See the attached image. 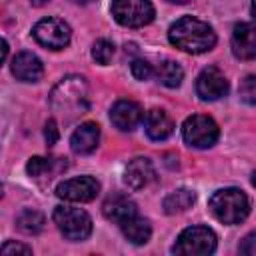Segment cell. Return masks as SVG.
I'll return each instance as SVG.
<instances>
[{
  "instance_id": "1",
  "label": "cell",
  "mask_w": 256,
  "mask_h": 256,
  "mask_svg": "<svg viewBox=\"0 0 256 256\" xmlns=\"http://www.w3.org/2000/svg\"><path fill=\"white\" fill-rule=\"evenodd\" d=\"M168 40L182 52L204 54L216 46V32L208 22H202L194 16H184L170 26Z\"/></svg>"
},
{
  "instance_id": "2",
  "label": "cell",
  "mask_w": 256,
  "mask_h": 256,
  "mask_svg": "<svg viewBox=\"0 0 256 256\" xmlns=\"http://www.w3.org/2000/svg\"><path fill=\"white\" fill-rule=\"evenodd\" d=\"M208 208L218 222L234 226L240 224L250 214V200L238 188H222L212 194Z\"/></svg>"
},
{
  "instance_id": "3",
  "label": "cell",
  "mask_w": 256,
  "mask_h": 256,
  "mask_svg": "<svg viewBox=\"0 0 256 256\" xmlns=\"http://www.w3.org/2000/svg\"><path fill=\"white\" fill-rule=\"evenodd\" d=\"M88 96V86L84 78L80 76H68L50 94V104L58 112H72V110H84L88 106L86 102Z\"/></svg>"
},
{
  "instance_id": "4",
  "label": "cell",
  "mask_w": 256,
  "mask_h": 256,
  "mask_svg": "<svg viewBox=\"0 0 256 256\" xmlns=\"http://www.w3.org/2000/svg\"><path fill=\"white\" fill-rule=\"evenodd\" d=\"M54 224L64 234V238L72 242H82L92 234V218L88 212L74 206H56L54 208Z\"/></svg>"
},
{
  "instance_id": "5",
  "label": "cell",
  "mask_w": 256,
  "mask_h": 256,
  "mask_svg": "<svg viewBox=\"0 0 256 256\" xmlns=\"http://www.w3.org/2000/svg\"><path fill=\"white\" fill-rule=\"evenodd\" d=\"M216 246H218V240L210 228L192 226L178 236L172 250L174 254H182V256H206V254H212Z\"/></svg>"
},
{
  "instance_id": "6",
  "label": "cell",
  "mask_w": 256,
  "mask_h": 256,
  "mask_svg": "<svg viewBox=\"0 0 256 256\" xmlns=\"http://www.w3.org/2000/svg\"><path fill=\"white\" fill-rule=\"evenodd\" d=\"M220 136V128L218 124L204 114H194L190 118H186L184 126H182V138L188 146L192 148H210L218 142Z\"/></svg>"
},
{
  "instance_id": "7",
  "label": "cell",
  "mask_w": 256,
  "mask_h": 256,
  "mask_svg": "<svg viewBox=\"0 0 256 256\" xmlns=\"http://www.w3.org/2000/svg\"><path fill=\"white\" fill-rule=\"evenodd\" d=\"M112 16L126 28H142L154 20V6L150 0H114Z\"/></svg>"
},
{
  "instance_id": "8",
  "label": "cell",
  "mask_w": 256,
  "mask_h": 256,
  "mask_svg": "<svg viewBox=\"0 0 256 256\" xmlns=\"http://www.w3.org/2000/svg\"><path fill=\"white\" fill-rule=\"evenodd\" d=\"M32 34H34L38 44H42L44 48H50V50L66 48L70 44V38H72L70 26L60 18H44V20H40L34 26Z\"/></svg>"
},
{
  "instance_id": "9",
  "label": "cell",
  "mask_w": 256,
  "mask_h": 256,
  "mask_svg": "<svg viewBox=\"0 0 256 256\" xmlns=\"http://www.w3.org/2000/svg\"><path fill=\"white\" fill-rule=\"evenodd\" d=\"M100 192V182L92 176H78L64 180L56 188V196L66 200V202H90L98 196Z\"/></svg>"
},
{
  "instance_id": "10",
  "label": "cell",
  "mask_w": 256,
  "mask_h": 256,
  "mask_svg": "<svg viewBox=\"0 0 256 256\" xmlns=\"http://www.w3.org/2000/svg\"><path fill=\"white\" fill-rule=\"evenodd\" d=\"M230 86L226 76L216 68V66H208L200 72V76L196 78V94L200 96V100L204 102H214L220 100L228 94Z\"/></svg>"
},
{
  "instance_id": "11",
  "label": "cell",
  "mask_w": 256,
  "mask_h": 256,
  "mask_svg": "<svg viewBox=\"0 0 256 256\" xmlns=\"http://www.w3.org/2000/svg\"><path fill=\"white\" fill-rule=\"evenodd\" d=\"M110 120L118 130L132 132L144 120V110L134 100H118L110 110Z\"/></svg>"
},
{
  "instance_id": "12",
  "label": "cell",
  "mask_w": 256,
  "mask_h": 256,
  "mask_svg": "<svg viewBox=\"0 0 256 256\" xmlns=\"http://www.w3.org/2000/svg\"><path fill=\"white\" fill-rule=\"evenodd\" d=\"M232 54L240 60H252L256 56V26L240 22L232 30Z\"/></svg>"
},
{
  "instance_id": "13",
  "label": "cell",
  "mask_w": 256,
  "mask_h": 256,
  "mask_svg": "<svg viewBox=\"0 0 256 256\" xmlns=\"http://www.w3.org/2000/svg\"><path fill=\"white\" fill-rule=\"evenodd\" d=\"M12 74L20 82H38L44 76V64L36 54L20 52L12 58Z\"/></svg>"
},
{
  "instance_id": "14",
  "label": "cell",
  "mask_w": 256,
  "mask_h": 256,
  "mask_svg": "<svg viewBox=\"0 0 256 256\" xmlns=\"http://www.w3.org/2000/svg\"><path fill=\"white\" fill-rule=\"evenodd\" d=\"M156 172L148 158H134L124 170V182L132 190H142L154 180Z\"/></svg>"
},
{
  "instance_id": "15",
  "label": "cell",
  "mask_w": 256,
  "mask_h": 256,
  "mask_svg": "<svg viewBox=\"0 0 256 256\" xmlns=\"http://www.w3.org/2000/svg\"><path fill=\"white\" fill-rule=\"evenodd\" d=\"M144 130H146V134H148L150 140L162 142V140H166V138L172 136L174 122H172V118L164 110L154 108V110L146 112V116H144Z\"/></svg>"
},
{
  "instance_id": "16",
  "label": "cell",
  "mask_w": 256,
  "mask_h": 256,
  "mask_svg": "<svg viewBox=\"0 0 256 256\" xmlns=\"http://www.w3.org/2000/svg\"><path fill=\"white\" fill-rule=\"evenodd\" d=\"M102 212H104V216H106L108 220L116 222L118 226H122L126 220H130V218H134V216L138 214L136 204H134L128 196H124V194H112V196L104 202Z\"/></svg>"
},
{
  "instance_id": "17",
  "label": "cell",
  "mask_w": 256,
  "mask_h": 256,
  "mask_svg": "<svg viewBox=\"0 0 256 256\" xmlns=\"http://www.w3.org/2000/svg\"><path fill=\"white\" fill-rule=\"evenodd\" d=\"M98 142H100V126L96 122H84L74 130L70 138V148L76 154H90L96 150Z\"/></svg>"
},
{
  "instance_id": "18",
  "label": "cell",
  "mask_w": 256,
  "mask_h": 256,
  "mask_svg": "<svg viewBox=\"0 0 256 256\" xmlns=\"http://www.w3.org/2000/svg\"><path fill=\"white\" fill-rule=\"evenodd\" d=\"M68 164L66 160L62 158H40V156H34L28 160L26 164V170L32 178H52L54 174H58L60 170H64Z\"/></svg>"
},
{
  "instance_id": "19",
  "label": "cell",
  "mask_w": 256,
  "mask_h": 256,
  "mask_svg": "<svg viewBox=\"0 0 256 256\" xmlns=\"http://www.w3.org/2000/svg\"><path fill=\"white\" fill-rule=\"evenodd\" d=\"M120 228H122V234L126 236V240H130V242L136 244V246L146 244V242L150 240V236H152V226H150V222H148L146 218H140L138 214H136L134 218L126 220Z\"/></svg>"
},
{
  "instance_id": "20",
  "label": "cell",
  "mask_w": 256,
  "mask_h": 256,
  "mask_svg": "<svg viewBox=\"0 0 256 256\" xmlns=\"http://www.w3.org/2000/svg\"><path fill=\"white\" fill-rule=\"evenodd\" d=\"M154 74H156L158 82L164 84L166 88H178V86L182 84V80H184V70H182V66H180L178 62H174V60H164V62H160V64L156 66Z\"/></svg>"
},
{
  "instance_id": "21",
  "label": "cell",
  "mask_w": 256,
  "mask_h": 256,
  "mask_svg": "<svg viewBox=\"0 0 256 256\" xmlns=\"http://www.w3.org/2000/svg\"><path fill=\"white\" fill-rule=\"evenodd\" d=\"M196 200V194L192 190H186V188H180V190H174L172 194H168L164 198V212L166 214H180V212H186Z\"/></svg>"
},
{
  "instance_id": "22",
  "label": "cell",
  "mask_w": 256,
  "mask_h": 256,
  "mask_svg": "<svg viewBox=\"0 0 256 256\" xmlns=\"http://www.w3.org/2000/svg\"><path fill=\"white\" fill-rule=\"evenodd\" d=\"M16 224L24 234H40L44 230L46 220L38 210H24V212H20Z\"/></svg>"
},
{
  "instance_id": "23",
  "label": "cell",
  "mask_w": 256,
  "mask_h": 256,
  "mask_svg": "<svg viewBox=\"0 0 256 256\" xmlns=\"http://www.w3.org/2000/svg\"><path fill=\"white\" fill-rule=\"evenodd\" d=\"M112 56H114V44H112V42H108V40H104V38L94 42V46H92V58H94L98 64H102V66L110 64Z\"/></svg>"
},
{
  "instance_id": "24",
  "label": "cell",
  "mask_w": 256,
  "mask_h": 256,
  "mask_svg": "<svg viewBox=\"0 0 256 256\" xmlns=\"http://www.w3.org/2000/svg\"><path fill=\"white\" fill-rule=\"evenodd\" d=\"M240 98L242 102L256 106V76H246L240 84Z\"/></svg>"
},
{
  "instance_id": "25",
  "label": "cell",
  "mask_w": 256,
  "mask_h": 256,
  "mask_svg": "<svg viewBox=\"0 0 256 256\" xmlns=\"http://www.w3.org/2000/svg\"><path fill=\"white\" fill-rule=\"evenodd\" d=\"M130 70H132V76H134L136 80H140V82H146V80L154 74L152 64L146 62V60H142V58H136V60L130 64Z\"/></svg>"
},
{
  "instance_id": "26",
  "label": "cell",
  "mask_w": 256,
  "mask_h": 256,
  "mask_svg": "<svg viewBox=\"0 0 256 256\" xmlns=\"http://www.w3.org/2000/svg\"><path fill=\"white\" fill-rule=\"evenodd\" d=\"M14 254H32V248L26 246V244H20V242H6L2 246V256H14Z\"/></svg>"
},
{
  "instance_id": "27",
  "label": "cell",
  "mask_w": 256,
  "mask_h": 256,
  "mask_svg": "<svg viewBox=\"0 0 256 256\" xmlns=\"http://www.w3.org/2000/svg\"><path fill=\"white\" fill-rule=\"evenodd\" d=\"M238 252H240V254H246V256H256V232L248 234V236L242 240Z\"/></svg>"
},
{
  "instance_id": "28",
  "label": "cell",
  "mask_w": 256,
  "mask_h": 256,
  "mask_svg": "<svg viewBox=\"0 0 256 256\" xmlns=\"http://www.w3.org/2000/svg\"><path fill=\"white\" fill-rule=\"evenodd\" d=\"M44 136H46L48 146H54L58 142V126H56V120H48L46 130H44Z\"/></svg>"
},
{
  "instance_id": "29",
  "label": "cell",
  "mask_w": 256,
  "mask_h": 256,
  "mask_svg": "<svg viewBox=\"0 0 256 256\" xmlns=\"http://www.w3.org/2000/svg\"><path fill=\"white\" fill-rule=\"evenodd\" d=\"M168 2H172V4H186L188 0H168Z\"/></svg>"
},
{
  "instance_id": "30",
  "label": "cell",
  "mask_w": 256,
  "mask_h": 256,
  "mask_svg": "<svg viewBox=\"0 0 256 256\" xmlns=\"http://www.w3.org/2000/svg\"><path fill=\"white\" fill-rule=\"evenodd\" d=\"M252 14H254V18H256V0H252Z\"/></svg>"
},
{
  "instance_id": "31",
  "label": "cell",
  "mask_w": 256,
  "mask_h": 256,
  "mask_svg": "<svg viewBox=\"0 0 256 256\" xmlns=\"http://www.w3.org/2000/svg\"><path fill=\"white\" fill-rule=\"evenodd\" d=\"M252 184H254V186H256V172H254V174H252Z\"/></svg>"
},
{
  "instance_id": "32",
  "label": "cell",
  "mask_w": 256,
  "mask_h": 256,
  "mask_svg": "<svg viewBox=\"0 0 256 256\" xmlns=\"http://www.w3.org/2000/svg\"><path fill=\"white\" fill-rule=\"evenodd\" d=\"M76 2H80V4H88V2H92V0H76Z\"/></svg>"
}]
</instances>
